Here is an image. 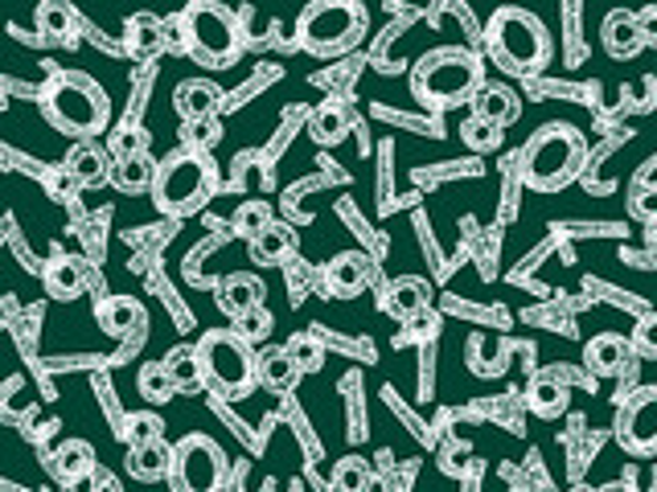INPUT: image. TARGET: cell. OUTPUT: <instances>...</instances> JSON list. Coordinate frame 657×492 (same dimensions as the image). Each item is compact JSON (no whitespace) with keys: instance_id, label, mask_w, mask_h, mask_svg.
Listing matches in <instances>:
<instances>
[{"instance_id":"cell-1","label":"cell","mask_w":657,"mask_h":492,"mask_svg":"<svg viewBox=\"0 0 657 492\" xmlns=\"http://www.w3.org/2000/svg\"><path fill=\"white\" fill-rule=\"evenodd\" d=\"M41 116L50 120V128L62 135L79 140H94L99 132L111 128V99L108 91L82 74V70H62L54 62H46V87L38 94Z\"/></svg>"},{"instance_id":"cell-2","label":"cell","mask_w":657,"mask_h":492,"mask_svg":"<svg viewBox=\"0 0 657 492\" xmlns=\"http://www.w3.org/2000/svg\"><path fill=\"white\" fill-rule=\"evenodd\" d=\"M485 87V58L469 46H436L411 70V94L428 116H444L448 107L472 103Z\"/></svg>"},{"instance_id":"cell-3","label":"cell","mask_w":657,"mask_h":492,"mask_svg":"<svg viewBox=\"0 0 657 492\" xmlns=\"http://www.w3.org/2000/svg\"><path fill=\"white\" fill-rule=\"evenodd\" d=\"M588 140L576 123H542L522 148H518V169H522L526 189L535 193H559L576 177H584L588 169Z\"/></svg>"},{"instance_id":"cell-4","label":"cell","mask_w":657,"mask_h":492,"mask_svg":"<svg viewBox=\"0 0 657 492\" xmlns=\"http://www.w3.org/2000/svg\"><path fill=\"white\" fill-rule=\"evenodd\" d=\"M485 53L494 58V67L518 79H538L547 70L555 41H550L547 26L526 9H497L485 26Z\"/></svg>"},{"instance_id":"cell-5","label":"cell","mask_w":657,"mask_h":492,"mask_svg":"<svg viewBox=\"0 0 657 492\" xmlns=\"http://www.w3.org/2000/svg\"><path fill=\"white\" fill-rule=\"evenodd\" d=\"M215 193H218L215 157L210 152H186V148H177L173 157L161 160V173H157V185H152V205L169 222H181L189 213L206 210Z\"/></svg>"},{"instance_id":"cell-6","label":"cell","mask_w":657,"mask_h":492,"mask_svg":"<svg viewBox=\"0 0 657 492\" xmlns=\"http://www.w3.org/2000/svg\"><path fill=\"white\" fill-rule=\"evenodd\" d=\"M242 21L247 17L230 13V9H222L215 0H193L186 13H181L189 58L206 70H230L242 58V46H247Z\"/></svg>"},{"instance_id":"cell-7","label":"cell","mask_w":657,"mask_h":492,"mask_svg":"<svg viewBox=\"0 0 657 492\" xmlns=\"http://www.w3.org/2000/svg\"><path fill=\"white\" fill-rule=\"evenodd\" d=\"M370 29V13L358 0H312L296 17V46L312 58H341L349 53Z\"/></svg>"},{"instance_id":"cell-8","label":"cell","mask_w":657,"mask_h":492,"mask_svg":"<svg viewBox=\"0 0 657 492\" xmlns=\"http://www.w3.org/2000/svg\"><path fill=\"white\" fill-rule=\"evenodd\" d=\"M198 349L201 358H206L210 386L222 399H247L259 386V353H251V345L235 329H210V333H201Z\"/></svg>"},{"instance_id":"cell-9","label":"cell","mask_w":657,"mask_h":492,"mask_svg":"<svg viewBox=\"0 0 657 492\" xmlns=\"http://www.w3.org/2000/svg\"><path fill=\"white\" fill-rule=\"evenodd\" d=\"M173 492H227L230 489V460L218 448V440L189 431L186 440L173 443Z\"/></svg>"},{"instance_id":"cell-10","label":"cell","mask_w":657,"mask_h":492,"mask_svg":"<svg viewBox=\"0 0 657 492\" xmlns=\"http://www.w3.org/2000/svg\"><path fill=\"white\" fill-rule=\"evenodd\" d=\"M613 435L629 455H657V386L633 390L629 402H620Z\"/></svg>"},{"instance_id":"cell-11","label":"cell","mask_w":657,"mask_h":492,"mask_svg":"<svg viewBox=\"0 0 657 492\" xmlns=\"http://www.w3.org/2000/svg\"><path fill=\"white\" fill-rule=\"evenodd\" d=\"M375 280H378V263H375V254H366V251L334 254L321 271V288L334 295V300H349V295H358L366 283H375Z\"/></svg>"},{"instance_id":"cell-12","label":"cell","mask_w":657,"mask_h":492,"mask_svg":"<svg viewBox=\"0 0 657 492\" xmlns=\"http://www.w3.org/2000/svg\"><path fill=\"white\" fill-rule=\"evenodd\" d=\"M41 280H46V292L54 295V300H74V295L94 283V288H103V271L94 275L91 271V259H82V254H62V247H54V254L46 259V271H41Z\"/></svg>"},{"instance_id":"cell-13","label":"cell","mask_w":657,"mask_h":492,"mask_svg":"<svg viewBox=\"0 0 657 492\" xmlns=\"http://www.w3.org/2000/svg\"><path fill=\"white\" fill-rule=\"evenodd\" d=\"M62 164H67V173L74 177L82 189H103V185H111V177H116V157H111V148H103L99 140L70 144Z\"/></svg>"},{"instance_id":"cell-14","label":"cell","mask_w":657,"mask_h":492,"mask_svg":"<svg viewBox=\"0 0 657 492\" xmlns=\"http://www.w3.org/2000/svg\"><path fill=\"white\" fill-rule=\"evenodd\" d=\"M215 300L230 320H239V317H247V312L263 308L268 288H263V280L251 275V271H230V275H222V280L215 283Z\"/></svg>"},{"instance_id":"cell-15","label":"cell","mask_w":657,"mask_h":492,"mask_svg":"<svg viewBox=\"0 0 657 492\" xmlns=\"http://www.w3.org/2000/svg\"><path fill=\"white\" fill-rule=\"evenodd\" d=\"M227 99L230 94L222 91V87H215L210 79H186V82H177V91H173V107H177V116H181V123L210 120L218 111H227Z\"/></svg>"},{"instance_id":"cell-16","label":"cell","mask_w":657,"mask_h":492,"mask_svg":"<svg viewBox=\"0 0 657 492\" xmlns=\"http://www.w3.org/2000/svg\"><path fill=\"white\" fill-rule=\"evenodd\" d=\"M94 320H99V329L108 337H136L140 329H148V317H145V304L136 300V295H103L99 304H94Z\"/></svg>"},{"instance_id":"cell-17","label":"cell","mask_w":657,"mask_h":492,"mask_svg":"<svg viewBox=\"0 0 657 492\" xmlns=\"http://www.w3.org/2000/svg\"><path fill=\"white\" fill-rule=\"evenodd\" d=\"M633 358H637V353H633V341H625V337H617V333H600L584 345V370H588L591 378H620Z\"/></svg>"},{"instance_id":"cell-18","label":"cell","mask_w":657,"mask_h":492,"mask_svg":"<svg viewBox=\"0 0 657 492\" xmlns=\"http://www.w3.org/2000/svg\"><path fill=\"white\" fill-rule=\"evenodd\" d=\"M358 116H354V107L346 99H325L321 107H312L309 116V135L317 140L321 148H334L341 144L349 132H358Z\"/></svg>"},{"instance_id":"cell-19","label":"cell","mask_w":657,"mask_h":492,"mask_svg":"<svg viewBox=\"0 0 657 492\" xmlns=\"http://www.w3.org/2000/svg\"><path fill=\"white\" fill-rule=\"evenodd\" d=\"M600 41H604V50H608V58H617V62L637 58V53L645 50L641 21H637V13H629V9H613V13L604 17Z\"/></svg>"},{"instance_id":"cell-20","label":"cell","mask_w":657,"mask_h":492,"mask_svg":"<svg viewBox=\"0 0 657 492\" xmlns=\"http://www.w3.org/2000/svg\"><path fill=\"white\" fill-rule=\"evenodd\" d=\"M33 21H38V38L54 41V46H67V50H74V46H79L82 17L74 13L70 4H62V0H41L38 13H33Z\"/></svg>"},{"instance_id":"cell-21","label":"cell","mask_w":657,"mask_h":492,"mask_svg":"<svg viewBox=\"0 0 657 492\" xmlns=\"http://www.w3.org/2000/svg\"><path fill=\"white\" fill-rule=\"evenodd\" d=\"M431 300H436V295H431L428 280H419V275H402V280H395L387 288L382 308L399 320H416V317H424V312H431Z\"/></svg>"},{"instance_id":"cell-22","label":"cell","mask_w":657,"mask_h":492,"mask_svg":"<svg viewBox=\"0 0 657 492\" xmlns=\"http://www.w3.org/2000/svg\"><path fill=\"white\" fill-rule=\"evenodd\" d=\"M571 402V386L555 370H538L526 386V406L538 414V419H559Z\"/></svg>"},{"instance_id":"cell-23","label":"cell","mask_w":657,"mask_h":492,"mask_svg":"<svg viewBox=\"0 0 657 492\" xmlns=\"http://www.w3.org/2000/svg\"><path fill=\"white\" fill-rule=\"evenodd\" d=\"M161 361H165V370H169V378L177 382V390H181V394H201V390L210 386L206 358H201L198 345H173Z\"/></svg>"},{"instance_id":"cell-24","label":"cell","mask_w":657,"mask_h":492,"mask_svg":"<svg viewBox=\"0 0 657 492\" xmlns=\"http://www.w3.org/2000/svg\"><path fill=\"white\" fill-rule=\"evenodd\" d=\"M123 53H132L140 62H152L165 53V21L152 13H136L123 21Z\"/></svg>"},{"instance_id":"cell-25","label":"cell","mask_w":657,"mask_h":492,"mask_svg":"<svg viewBox=\"0 0 657 492\" xmlns=\"http://www.w3.org/2000/svg\"><path fill=\"white\" fill-rule=\"evenodd\" d=\"M472 116L485 123H497V128H510L522 116V99L506 82H485L481 94L472 99Z\"/></svg>"},{"instance_id":"cell-26","label":"cell","mask_w":657,"mask_h":492,"mask_svg":"<svg viewBox=\"0 0 657 492\" xmlns=\"http://www.w3.org/2000/svg\"><path fill=\"white\" fill-rule=\"evenodd\" d=\"M123 468L132 472L140 484H157L173 472V443H145V448H128Z\"/></svg>"},{"instance_id":"cell-27","label":"cell","mask_w":657,"mask_h":492,"mask_svg":"<svg viewBox=\"0 0 657 492\" xmlns=\"http://www.w3.org/2000/svg\"><path fill=\"white\" fill-rule=\"evenodd\" d=\"M247 251H251V263L283 267L296 254V230L288 227V222H271L259 239L247 242Z\"/></svg>"},{"instance_id":"cell-28","label":"cell","mask_w":657,"mask_h":492,"mask_svg":"<svg viewBox=\"0 0 657 492\" xmlns=\"http://www.w3.org/2000/svg\"><path fill=\"white\" fill-rule=\"evenodd\" d=\"M305 378V370L292 361V353L288 349H263L259 353V382L268 390H276V394H292L296 390V382Z\"/></svg>"},{"instance_id":"cell-29","label":"cell","mask_w":657,"mask_h":492,"mask_svg":"<svg viewBox=\"0 0 657 492\" xmlns=\"http://www.w3.org/2000/svg\"><path fill=\"white\" fill-rule=\"evenodd\" d=\"M46 464L54 468V476L62 480V484H67V480H79V476L99 472V468H94V448L87 440H62Z\"/></svg>"},{"instance_id":"cell-30","label":"cell","mask_w":657,"mask_h":492,"mask_svg":"<svg viewBox=\"0 0 657 492\" xmlns=\"http://www.w3.org/2000/svg\"><path fill=\"white\" fill-rule=\"evenodd\" d=\"M157 173H161V164H157L152 157L116 160V177H111V185L120 189V193H152Z\"/></svg>"},{"instance_id":"cell-31","label":"cell","mask_w":657,"mask_h":492,"mask_svg":"<svg viewBox=\"0 0 657 492\" xmlns=\"http://www.w3.org/2000/svg\"><path fill=\"white\" fill-rule=\"evenodd\" d=\"M276 222V210H271L263 198H251V201H242L239 210H235V218H230V234H239V239H259L263 230Z\"/></svg>"},{"instance_id":"cell-32","label":"cell","mask_w":657,"mask_h":492,"mask_svg":"<svg viewBox=\"0 0 657 492\" xmlns=\"http://www.w3.org/2000/svg\"><path fill=\"white\" fill-rule=\"evenodd\" d=\"M334 492H370L375 489V472H370V460L362 455H341L334 468V480H329Z\"/></svg>"},{"instance_id":"cell-33","label":"cell","mask_w":657,"mask_h":492,"mask_svg":"<svg viewBox=\"0 0 657 492\" xmlns=\"http://www.w3.org/2000/svg\"><path fill=\"white\" fill-rule=\"evenodd\" d=\"M341 394H346V411H349V440L362 443L366 435H370V423H366V402H362V373L349 370L346 378H341Z\"/></svg>"},{"instance_id":"cell-34","label":"cell","mask_w":657,"mask_h":492,"mask_svg":"<svg viewBox=\"0 0 657 492\" xmlns=\"http://www.w3.org/2000/svg\"><path fill=\"white\" fill-rule=\"evenodd\" d=\"M283 349L292 353V361L305 373H317L325 365V349H329V345H325V337L317 333V329H305V333L288 337V345H283Z\"/></svg>"},{"instance_id":"cell-35","label":"cell","mask_w":657,"mask_h":492,"mask_svg":"<svg viewBox=\"0 0 657 492\" xmlns=\"http://www.w3.org/2000/svg\"><path fill=\"white\" fill-rule=\"evenodd\" d=\"M111 157L116 160H132V157H148V148H152V135H148L145 123H128L123 120L116 132H111Z\"/></svg>"},{"instance_id":"cell-36","label":"cell","mask_w":657,"mask_h":492,"mask_svg":"<svg viewBox=\"0 0 657 492\" xmlns=\"http://www.w3.org/2000/svg\"><path fill=\"white\" fill-rule=\"evenodd\" d=\"M136 386H140V394H145L148 402H169L173 394H181L177 382L169 378V370H165V361H145V365H140V378H136Z\"/></svg>"},{"instance_id":"cell-37","label":"cell","mask_w":657,"mask_h":492,"mask_svg":"<svg viewBox=\"0 0 657 492\" xmlns=\"http://www.w3.org/2000/svg\"><path fill=\"white\" fill-rule=\"evenodd\" d=\"M165 440V419L157 411H136L128 414L123 426V443L128 448H145V443H161Z\"/></svg>"},{"instance_id":"cell-38","label":"cell","mask_w":657,"mask_h":492,"mask_svg":"<svg viewBox=\"0 0 657 492\" xmlns=\"http://www.w3.org/2000/svg\"><path fill=\"white\" fill-rule=\"evenodd\" d=\"M375 116L378 120L395 123V128H407V132H419V135H431V140H444V116H407V111H390V107L375 103Z\"/></svg>"},{"instance_id":"cell-39","label":"cell","mask_w":657,"mask_h":492,"mask_svg":"<svg viewBox=\"0 0 657 492\" xmlns=\"http://www.w3.org/2000/svg\"><path fill=\"white\" fill-rule=\"evenodd\" d=\"M460 140L472 148V152H494V148L506 144V128H497V123H485L477 116L460 123Z\"/></svg>"},{"instance_id":"cell-40","label":"cell","mask_w":657,"mask_h":492,"mask_svg":"<svg viewBox=\"0 0 657 492\" xmlns=\"http://www.w3.org/2000/svg\"><path fill=\"white\" fill-rule=\"evenodd\" d=\"M218 140H222V123H218V116L181 123V148H186V152H210Z\"/></svg>"},{"instance_id":"cell-41","label":"cell","mask_w":657,"mask_h":492,"mask_svg":"<svg viewBox=\"0 0 657 492\" xmlns=\"http://www.w3.org/2000/svg\"><path fill=\"white\" fill-rule=\"evenodd\" d=\"M390 181H395V144H382L378 148V213L382 218L399 210V198H395Z\"/></svg>"},{"instance_id":"cell-42","label":"cell","mask_w":657,"mask_h":492,"mask_svg":"<svg viewBox=\"0 0 657 492\" xmlns=\"http://www.w3.org/2000/svg\"><path fill=\"white\" fill-rule=\"evenodd\" d=\"M444 312L469 317V320H477V324H510V312H506V308H477V304H469L465 295H444Z\"/></svg>"},{"instance_id":"cell-43","label":"cell","mask_w":657,"mask_h":492,"mask_svg":"<svg viewBox=\"0 0 657 492\" xmlns=\"http://www.w3.org/2000/svg\"><path fill=\"white\" fill-rule=\"evenodd\" d=\"M41 185H46V193H50V201H58V205H74L79 201V181L67 173V164H54V169H46L41 173Z\"/></svg>"},{"instance_id":"cell-44","label":"cell","mask_w":657,"mask_h":492,"mask_svg":"<svg viewBox=\"0 0 657 492\" xmlns=\"http://www.w3.org/2000/svg\"><path fill=\"white\" fill-rule=\"evenodd\" d=\"M629 213L645 227L657 222V181H633L629 185Z\"/></svg>"},{"instance_id":"cell-45","label":"cell","mask_w":657,"mask_h":492,"mask_svg":"<svg viewBox=\"0 0 657 492\" xmlns=\"http://www.w3.org/2000/svg\"><path fill=\"white\" fill-rule=\"evenodd\" d=\"M271 329H276V317H271L268 308H256V312H247V317L235 320V333H239L247 345H263L271 337Z\"/></svg>"},{"instance_id":"cell-46","label":"cell","mask_w":657,"mask_h":492,"mask_svg":"<svg viewBox=\"0 0 657 492\" xmlns=\"http://www.w3.org/2000/svg\"><path fill=\"white\" fill-rule=\"evenodd\" d=\"M283 280H288V300H292V308H300L305 300H309L312 271H309V263H305L300 254H292V259L283 263Z\"/></svg>"},{"instance_id":"cell-47","label":"cell","mask_w":657,"mask_h":492,"mask_svg":"<svg viewBox=\"0 0 657 492\" xmlns=\"http://www.w3.org/2000/svg\"><path fill=\"white\" fill-rule=\"evenodd\" d=\"M366 67V58H346V62H337V67H329V70H317L312 74V87H329V91H337V87H349V82L358 79V70Z\"/></svg>"},{"instance_id":"cell-48","label":"cell","mask_w":657,"mask_h":492,"mask_svg":"<svg viewBox=\"0 0 657 492\" xmlns=\"http://www.w3.org/2000/svg\"><path fill=\"white\" fill-rule=\"evenodd\" d=\"M633 353L645 361H657V312L637 317V329H633Z\"/></svg>"},{"instance_id":"cell-49","label":"cell","mask_w":657,"mask_h":492,"mask_svg":"<svg viewBox=\"0 0 657 492\" xmlns=\"http://www.w3.org/2000/svg\"><path fill=\"white\" fill-rule=\"evenodd\" d=\"M382 399H387V406H390V411H395V414H399L402 423L411 426V435H416L419 443H431V440H436V431H431V426L424 423V419H419V414L411 411V406H402V399H399V394H395V386L382 390Z\"/></svg>"},{"instance_id":"cell-50","label":"cell","mask_w":657,"mask_h":492,"mask_svg":"<svg viewBox=\"0 0 657 492\" xmlns=\"http://www.w3.org/2000/svg\"><path fill=\"white\" fill-rule=\"evenodd\" d=\"M485 164L481 160H444V169H428V173H416V181L424 185V181H448V177H481Z\"/></svg>"},{"instance_id":"cell-51","label":"cell","mask_w":657,"mask_h":492,"mask_svg":"<svg viewBox=\"0 0 657 492\" xmlns=\"http://www.w3.org/2000/svg\"><path fill=\"white\" fill-rule=\"evenodd\" d=\"M181 222H161V227H140V230H128L123 242L128 247H161V242H173Z\"/></svg>"},{"instance_id":"cell-52","label":"cell","mask_w":657,"mask_h":492,"mask_svg":"<svg viewBox=\"0 0 657 492\" xmlns=\"http://www.w3.org/2000/svg\"><path fill=\"white\" fill-rule=\"evenodd\" d=\"M337 213L346 218L349 227H354V234H358V239H362L366 247H370V251H375V254L387 251V239H378L375 230H370V222H366V218H358V210H354V201H341V205H337Z\"/></svg>"},{"instance_id":"cell-53","label":"cell","mask_w":657,"mask_h":492,"mask_svg":"<svg viewBox=\"0 0 657 492\" xmlns=\"http://www.w3.org/2000/svg\"><path fill=\"white\" fill-rule=\"evenodd\" d=\"M4 239H9V247L17 251V259H21V267H26V271H33V275H38V271H46V263H41L38 254H29L26 239H21V230H17V218H13V213L4 218Z\"/></svg>"},{"instance_id":"cell-54","label":"cell","mask_w":657,"mask_h":492,"mask_svg":"<svg viewBox=\"0 0 657 492\" xmlns=\"http://www.w3.org/2000/svg\"><path fill=\"white\" fill-rule=\"evenodd\" d=\"M555 234H596V239H617L625 234L620 222H567V227H550Z\"/></svg>"},{"instance_id":"cell-55","label":"cell","mask_w":657,"mask_h":492,"mask_svg":"<svg viewBox=\"0 0 657 492\" xmlns=\"http://www.w3.org/2000/svg\"><path fill=\"white\" fill-rule=\"evenodd\" d=\"M440 337V317L436 312H424V317L411 320V329L399 337V345H407V341H436Z\"/></svg>"},{"instance_id":"cell-56","label":"cell","mask_w":657,"mask_h":492,"mask_svg":"<svg viewBox=\"0 0 657 492\" xmlns=\"http://www.w3.org/2000/svg\"><path fill=\"white\" fill-rule=\"evenodd\" d=\"M103 218H108V210L99 213V218H94L87 230H79L82 242H87V254H91V259H99V263H103V251H108V242H103Z\"/></svg>"},{"instance_id":"cell-57","label":"cell","mask_w":657,"mask_h":492,"mask_svg":"<svg viewBox=\"0 0 657 492\" xmlns=\"http://www.w3.org/2000/svg\"><path fill=\"white\" fill-rule=\"evenodd\" d=\"M165 53H186V58H189L186 26H181V13H177V17H165Z\"/></svg>"},{"instance_id":"cell-58","label":"cell","mask_w":657,"mask_h":492,"mask_svg":"<svg viewBox=\"0 0 657 492\" xmlns=\"http://www.w3.org/2000/svg\"><path fill=\"white\" fill-rule=\"evenodd\" d=\"M637 21H641V38L649 50H657V4H649V9H641L637 13Z\"/></svg>"},{"instance_id":"cell-59","label":"cell","mask_w":657,"mask_h":492,"mask_svg":"<svg viewBox=\"0 0 657 492\" xmlns=\"http://www.w3.org/2000/svg\"><path fill=\"white\" fill-rule=\"evenodd\" d=\"M99 489H103L99 472H91V476H79V480H67V484H62V492H99Z\"/></svg>"},{"instance_id":"cell-60","label":"cell","mask_w":657,"mask_h":492,"mask_svg":"<svg viewBox=\"0 0 657 492\" xmlns=\"http://www.w3.org/2000/svg\"><path fill=\"white\" fill-rule=\"evenodd\" d=\"M620 259L633 267H657V254L654 251H620Z\"/></svg>"},{"instance_id":"cell-61","label":"cell","mask_w":657,"mask_h":492,"mask_svg":"<svg viewBox=\"0 0 657 492\" xmlns=\"http://www.w3.org/2000/svg\"><path fill=\"white\" fill-rule=\"evenodd\" d=\"M54 431H58V423H41L38 426V431H29V440H50V435H54Z\"/></svg>"},{"instance_id":"cell-62","label":"cell","mask_w":657,"mask_h":492,"mask_svg":"<svg viewBox=\"0 0 657 492\" xmlns=\"http://www.w3.org/2000/svg\"><path fill=\"white\" fill-rule=\"evenodd\" d=\"M645 251L657 254V222H654V227H645Z\"/></svg>"},{"instance_id":"cell-63","label":"cell","mask_w":657,"mask_h":492,"mask_svg":"<svg viewBox=\"0 0 657 492\" xmlns=\"http://www.w3.org/2000/svg\"><path fill=\"white\" fill-rule=\"evenodd\" d=\"M600 492H637V489H633L629 480H613V484H604Z\"/></svg>"},{"instance_id":"cell-64","label":"cell","mask_w":657,"mask_h":492,"mask_svg":"<svg viewBox=\"0 0 657 492\" xmlns=\"http://www.w3.org/2000/svg\"><path fill=\"white\" fill-rule=\"evenodd\" d=\"M567 492H600V489H591V484H584V480H576V484H571V489Z\"/></svg>"}]
</instances>
